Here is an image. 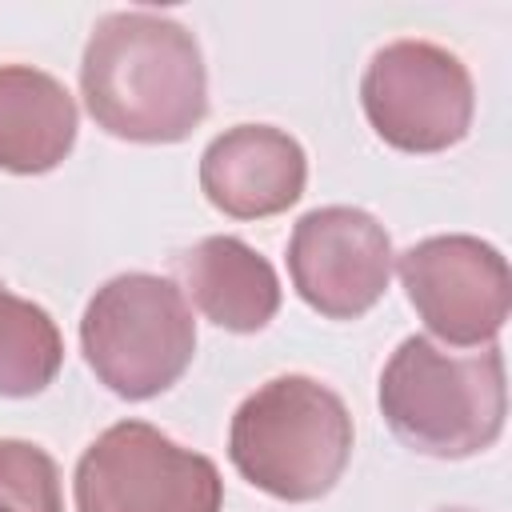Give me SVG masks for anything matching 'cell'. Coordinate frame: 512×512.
<instances>
[{"label":"cell","instance_id":"6da1fadb","mask_svg":"<svg viewBox=\"0 0 512 512\" xmlns=\"http://www.w3.org/2000/svg\"><path fill=\"white\" fill-rule=\"evenodd\" d=\"M80 92L92 120L132 144H176L208 112V72L196 36L148 8H124L96 20Z\"/></svg>","mask_w":512,"mask_h":512},{"label":"cell","instance_id":"7a4b0ae2","mask_svg":"<svg viewBox=\"0 0 512 512\" xmlns=\"http://www.w3.org/2000/svg\"><path fill=\"white\" fill-rule=\"evenodd\" d=\"M380 412L412 452L436 460L476 456L504 432V356L496 344L452 356L428 336H408L380 372Z\"/></svg>","mask_w":512,"mask_h":512},{"label":"cell","instance_id":"3957f363","mask_svg":"<svg viewBox=\"0 0 512 512\" xmlns=\"http://www.w3.org/2000/svg\"><path fill=\"white\" fill-rule=\"evenodd\" d=\"M228 460L252 488L276 500H320L352 460V416L328 384L276 376L236 408Z\"/></svg>","mask_w":512,"mask_h":512},{"label":"cell","instance_id":"277c9868","mask_svg":"<svg viewBox=\"0 0 512 512\" xmlns=\"http://www.w3.org/2000/svg\"><path fill=\"white\" fill-rule=\"evenodd\" d=\"M80 348L100 384L124 400L168 392L192 364L196 320L168 276L124 272L96 288L80 316Z\"/></svg>","mask_w":512,"mask_h":512},{"label":"cell","instance_id":"5b68a950","mask_svg":"<svg viewBox=\"0 0 512 512\" xmlns=\"http://www.w3.org/2000/svg\"><path fill=\"white\" fill-rule=\"evenodd\" d=\"M76 512H220V468L144 420L104 428L72 480Z\"/></svg>","mask_w":512,"mask_h":512},{"label":"cell","instance_id":"8992f818","mask_svg":"<svg viewBox=\"0 0 512 512\" xmlns=\"http://www.w3.org/2000/svg\"><path fill=\"white\" fill-rule=\"evenodd\" d=\"M360 104L384 144L444 152L468 136L476 88L456 52L432 40H392L368 60Z\"/></svg>","mask_w":512,"mask_h":512},{"label":"cell","instance_id":"52a82bcc","mask_svg":"<svg viewBox=\"0 0 512 512\" xmlns=\"http://www.w3.org/2000/svg\"><path fill=\"white\" fill-rule=\"evenodd\" d=\"M400 284L432 336L452 348L492 344L512 308V276L500 248L480 236H428L400 252Z\"/></svg>","mask_w":512,"mask_h":512},{"label":"cell","instance_id":"ba28073f","mask_svg":"<svg viewBox=\"0 0 512 512\" xmlns=\"http://www.w3.org/2000/svg\"><path fill=\"white\" fill-rule=\"evenodd\" d=\"M288 272L312 312L328 320H360L388 288L392 240L364 208H312L292 228Z\"/></svg>","mask_w":512,"mask_h":512},{"label":"cell","instance_id":"9c48e42d","mask_svg":"<svg viewBox=\"0 0 512 512\" xmlns=\"http://www.w3.org/2000/svg\"><path fill=\"white\" fill-rule=\"evenodd\" d=\"M308 156L296 136L272 124H236L200 156V188L208 204L232 220H264L288 212L304 196Z\"/></svg>","mask_w":512,"mask_h":512},{"label":"cell","instance_id":"30bf717a","mask_svg":"<svg viewBox=\"0 0 512 512\" xmlns=\"http://www.w3.org/2000/svg\"><path fill=\"white\" fill-rule=\"evenodd\" d=\"M72 144L76 104L68 88L32 64H0V168L16 176L52 172Z\"/></svg>","mask_w":512,"mask_h":512},{"label":"cell","instance_id":"8fae6325","mask_svg":"<svg viewBox=\"0 0 512 512\" xmlns=\"http://www.w3.org/2000/svg\"><path fill=\"white\" fill-rule=\"evenodd\" d=\"M192 304L228 332H260L280 312L276 268L240 236H204L180 260Z\"/></svg>","mask_w":512,"mask_h":512},{"label":"cell","instance_id":"7c38bea8","mask_svg":"<svg viewBox=\"0 0 512 512\" xmlns=\"http://www.w3.org/2000/svg\"><path fill=\"white\" fill-rule=\"evenodd\" d=\"M64 364V340L56 320L4 288L0 280V396H36L44 392Z\"/></svg>","mask_w":512,"mask_h":512},{"label":"cell","instance_id":"4fadbf2b","mask_svg":"<svg viewBox=\"0 0 512 512\" xmlns=\"http://www.w3.org/2000/svg\"><path fill=\"white\" fill-rule=\"evenodd\" d=\"M0 512H64L56 460L32 440H0Z\"/></svg>","mask_w":512,"mask_h":512},{"label":"cell","instance_id":"5bb4252c","mask_svg":"<svg viewBox=\"0 0 512 512\" xmlns=\"http://www.w3.org/2000/svg\"><path fill=\"white\" fill-rule=\"evenodd\" d=\"M440 512H472V508H440Z\"/></svg>","mask_w":512,"mask_h":512}]
</instances>
